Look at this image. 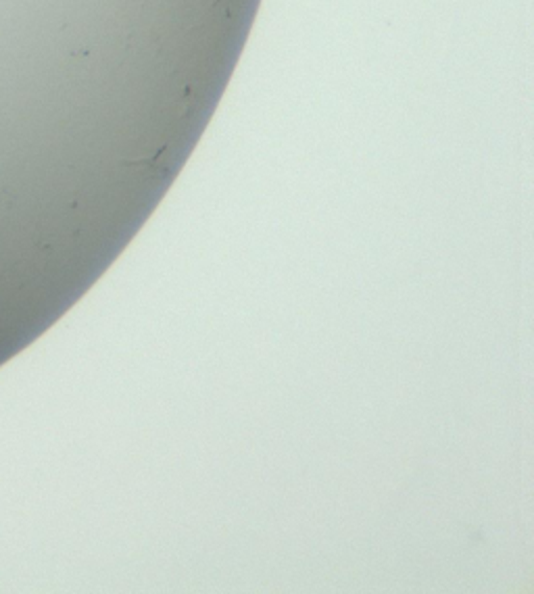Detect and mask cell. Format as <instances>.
<instances>
[]
</instances>
